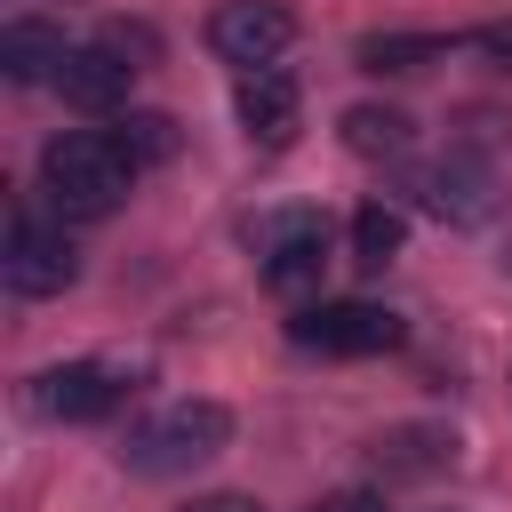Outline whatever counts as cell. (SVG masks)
Masks as SVG:
<instances>
[{
  "instance_id": "cell-5",
  "label": "cell",
  "mask_w": 512,
  "mask_h": 512,
  "mask_svg": "<svg viewBox=\"0 0 512 512\" xmlns=\"http://www.w3.org/2000/svg\"><path fill=\"white\" fill-rule=\"evenodd\" d=\"M256 264H264V280H272L280 296L312 288L320 264H328V224H320L312 208H280V216H264V224H256Z\"/></svg>"
},
{
  "instance_id": "cell-3",
  "label": "cell",
  "mask_w": 512,
  "mask_h": 512,
  "mask_svg": "<svg viewBox=\"0 0 512 512\" xmlns=\"http://www.w3.org/2000/svg\"><path fill=\"white\" fill-rule=\"evenodd\" d=\"M288 336H296L304 352H320V360H376V352L400 344V320H392L384 304H368V296H336V304L296 312Z\"/></svg>"
},
{
  "instance_id": "cell-2",
  "label": "cell",
  "mask_w": 512,
  "mask_h": 512,
  "mask_svg": "<svg viewBox=\"0 0 512 512\" xmlns=\"http://www.w3.org/2000/svg\"><path fill=\"white\" fill-rule=\"evenodd\" d=\"M232 448V408L224 400H168L152 416H136L120 432V464L144 472V480H176V472H200L208 456Z\"/></svg>"
},
{
  "instance_id": "cell-9",
  "label": "cell",
  "mask_w": 512,
  "mask_h": 512,
  "mask_svg": "<svg viewBox=\"0 0 512 512\" xmlns=\"http://www.w3.org/2000/svg\"><path fill=\"white\" fill-rule=\"evenodd\" d=\"M128 80H136L128 48H120V40H96V48H72L48 88H56L64 104H80V112H112V104H128Z\"/></svg>"
},
{
  "instance_id": "cell-13",
  "label": "cell",
  "mask_w": 512,
  "mask_h": 512,
  "mask_svg": "<svg viewBox=\"0 0 512 512\" xmlns=\"http://www.w3.org/2000/svg\"><path fill=\"white\" fill-rule=\"evenodd\" d=\"M448 48L456 40H440V32H376V40H360V72H424Z\"/></svg>"
},
{
  "instance_id": "cell-15",
  "label": "cell",
  "mask_w": 512,
  "mask_h": 512,
  "mask_svg": "<svg viewBox=\"0 0 512 512\" xmlns=\"http://www.w3.org/2000/svg\"><path fill=\"white\" fill-rule=\"evenodd\" d=\"M112 136H120V144L136 152V168H144V160H168V152H176V128H168L160 112H136V120H120Z\"/></svg>"
},
{
  "instance_id": "cell-16",
  "label": "cell",
  "mask_w": 512,
  "mask_h": 512,
  "mask_svg": "<svg viewBox=\"0 0 512 512\" xmlns=\"http://www.w3.org/2000/svg\"><path fill=\"white\" fill-rule=\"evenodd\" d=\"M376 448H392V472H432V464L448 456L440 432H392V440H376Z\"/></svg>"
},
{
  "instance_id": "cell-6",
  "label": "cell",
  "mask_w": 512,
  "mask_h": 512,
  "mask_svg": "<svg viewBox=\"0 0 512 512\" xmlns=\"http://www.w3.org/2000/svg\"><path fill=\"white\" fill-rule=\"evenodd\" d=\"M288 40H296V16H288L280 0H224V8L208 16V48H216L232 72H248V64H280Z\"/></svg>"
},
{
  "instance_id": "cell-7",
  "label": "cell",
  "mask_w": 512,
  "mask_h": 512,
  "mask_svg": "<svg viewBox=\"0 0 512 512\" xmlns=\"http://www.w3.org/2000/svg\"><path fill=\"white\" fill-rule=\"evenodd\" d=\"M120 368H104V360H64V368H48V376H32V408L40 416H56V424H104L112 408H120Z\"/></svg>"
},
{
  "instance_id": "cell-1",
  "label": "cell",
  "mask_w": 512,
  "mask_h": 512,
  "mask_svg": "<svg viewBox=\"0 0 512 512\" xmlns=\"http://www.w3.org/2000/svg\"><path fill=\"white\" fill-rule=\"evenodd\" d=\"M136 184V152L112 128H64L40 152V192L56 216H112Z\"/></svg>"
},
{
  "instance_id": "cell-19",
  "label": "cell",
  "mask_w": 512,
  "mask_h": 512,
  "mask_svg": "<svg viewBox=\"0 0 512 512\" xmlns=\"http://www.w3.org/2000/svg\"><path fill=\"white\" fill-rule=\"evenodd\" d=\"M192 512H256V504H248V496H200Z\"/></svg>"
},
{
  "instance_id": "cell-12",
  "label": "cell",
  "mask_w": 512,
  "mask_h": 512,
  "mask_svg": "<svg viewBox=\"0 0 512 512\" xmlns=\"http://www.w3.org/2000/svg\"><path fill=\"white\" fill-rule=\"evenodd\" d=\"M336 128H344V152H360V160H408L416 152V120L400 104H352Z\"/></svg>"
},
{
  "instance_id": "cell-8",
  "label": "cell",
  "mask_w": 512,
  "mask_h": 512,
  "mask_svg": "<svg viewBox=\"0 0 512 512\" xmlns=\"http://www.w3.org/2000/svg\"><path fill=\"white\" fill-rule=\"evenodd\" d=\"M232 112H240V128H248V144H264V152H280L288 136H296V80L280 72V64H248L240 80H232Z\"/></svg>"
},
{
  "instance_id": "cell-17",
  "label": "cell",
  "mask_w": 512,
  "mask_h": 512,
  "mask_svg": "<svg viewBox=\"0 0 512 512\" xmlns=\"http://www.w3.org/2000/svg\"><path fill=\"white\" fill-rule=\"evenodd\" d=\"M312 512H384V496H368V488H336V496H320Z\"/></svg>"
},
{
  "instance_id": "cell-18",
  "label": "cell",
  "mask_w": 512,
  "mask_h": 512,
  "mask_svg": "<svg viewBox=\"0 0 512 512\" xmlns=\"http://www.w3.org/2000/svg\"><path fill=\"white\" fill-rule=\"evenodd\" d=\"M472 48H488V56H504V64H512V24H488V32H472Z\"/></svg>"
},
{
  "instance_id": "cell-11",
  "label": "cell",
  "mask_w": 512,
  "mask_h": 512,
  "mask_svg": "<svg viewBox=\"0 0 512 512\" xmlns=\"http://www.w3.org/2000/svg\"><path fill=\"white\" fill-rule=\"evenodd\" d=\"M64 56H72V40H64L56 24H40V16H16V24L0 32V72L24 80V88H32V80H56Z\"/></svg>"
},
{
  "instance_id": "cell-14",
  "label": "cell",
  "mask_w": 512,
  "mask_h": 512,
  "mask_svg": "<svg viewBox=\"0 0 512 512\" xmlns=\"http://www.w3.org/2000/svg\"><path fill=\"white\" fill-rule=\"evenodd\" d=\"M400 240H408V216H400L392 200H368V208L352 216V264H360V272H384V264L400 256Z\"/></svg>"
},
{
  "instance_id": "cell-10",
  "label": "cell",
  "mask_w": 512,
  "mask_h": 512,
  "mask_svg": "<svg viewBox=\"0 0 512 512\" xmlns=\"http://www.w3.org/2000/svg\"><path fill=\"white\" fill-rule=\"evenodd\" d=\"M416 200H424L432 216H448V224H488V216H496V176H488L480 160L448 152V160H432V168L416 176Z\"/></svg>"
},
{
  "instance_id": "cell-4",
  "label": "cell",
  "mask_w": 512,
  "mask_h": 512,
  "mask_svg": "<svg viewBox=\"0 0 512 512\" xmlns=\"http://www.w3.org/2000/svg\"><path fill=\"white\" fill-rule=\"evenodd\" d=\"M0 280L16 296H64L80 280V248L64 240V224H40V216H16L8 224V256H0Z\"/></svg>"
}]
</instances>
